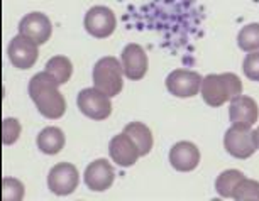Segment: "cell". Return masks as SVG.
<instances>
[{
  "label": "cell",
  "mask_w": 259,
  "mask_h": 201,
  "mask_svg": "<svg viewBox=\"0 0 259 201\" xmlns=\"http://www.w3.org/2000/svg\"><path fill=\"white\" fill-rule=\"evenodd\" d=\"M224 147H226L227 154H231L236 159H247L257 150L251 127L242 124H232L231 129L226 132Z\"/></svg>",
  "instance_id": "obj_4"
},
{
  "label": "cell",
  "mask_w": 259,
  "mask_h": 201,
  "mask_svg": "<svg viewBox=\"0 0 259 201\" xmlns=\"http://www.w3.org/2000/svg\"><path fill=\"white\" fill-rule=\"evenodd\" d=\"M203 102L210 107H222L226 102H231L239 95H242V81L234 73H222V75H207L202 80Z\"/></svg>",
  "instance_id": "obj_2"
},
{
  "label": "cell",
  "mask_w": 259,
  "mask_h": 201,
  "mask_svg": "<svg viewBox=\"0 0 259 201\" xmlns=\"http://www.w3.org/2000/svg\"><path fill=\"white\" fill-rule=\"evenodd\" d=\"M236 201H259V181L244 178L232 196Z\"/></svg>",
  "instance_id": "obj_21"
},
{
  "label": "cell",
  "mask_w": 259,
  "mask_h": 201,
  "mask_svg": "<svg viewBox=\"0 0 259 201\" xmlns=\"http://www.w3.org/2000/svg\"><path fill=\"white\" fill-rule=\"evenodd\" d=\"M203 78L197 71L188 70H175L166 78V88L173 96L178 98H192L200 91Z\"/></svg>",
  "instance_id": "obj_9"
},
{
  "label": "cell",
  "mask_w": 259,
  "mask_h": 201,
  "mask_svg": "<svg viewBox=\"0 0 259 201\" xmlns=\"http://www.w3.org/2000/svg\"><path fill=\"white\" fill-rule=\"evenodd\" d=\"M169 163L180 173H190L200 164V150L193 142L182 140L169 150Z\"/></svg>",
  "instance_id": "obj_14"
},
{
  "label": "cell",
  "mask_w": 259,
  "mask_h": 201,
  "mask_svg": "<svg viewBox=\"0 0 259 201\" xmlns=\"http://www.w3.org/2000/svg\"><path fill=\"white\" fill-rule=\"evenodd\" d=\"M252 135H254V142H256V147L259 149V127L256 130H252Z\"/></svg>",
  "instance_id": "obj_25"
},
{
  "label": "cell",
  "mask_w": 259,
  "mask_h": 201,
  "mask_svg": "<svg viewBox=\"0 0 259 201\" xmlns=\"http://www.w3.org/2000/svg\"><path fill=\"white\" fill-rule=\"evenodd\" d=\"M109 154L110 159L114 161L117 166L120 168H131L138 163V159L141 158L138 145L134 144V140L131 139L125 132L117 134L110 139L109 144Z\"/></svg>",
  "instance_id": "obj_12"
},
{
  "label": "cell",
  "mask_w": 259,
  "mask_h": 201,
  "mask_svg": "<svg viewBox=\"0 0 259 201\" xmlns=\"http://www.w3.org/2000/svg\"><path fill=\"white\" fill-rule=\"evenodd\" d=\"M120 63L122 68H124V75L133 81L143 80L149 68V60L144 47L136 42L127 44L124 47L120 55Z\"/></svg>",
  "instance_id": "obj_10"
},
{
  "label": "cell",
  "mask_w": 259,
  "mask_h": 201,
  "mask_svg": "<svg viewBox=\"0 0 259 201\" xmlns=\"http://www.w3.org/2000/svg\"><path fill=\"white\" fill-rule=\"evenodd\" d=\"M21 122L17 119H12V117H9V119H4L2 120V144L4 145H12L16 144L19 140V137H21Z\"/></svg>",
  "instance_id": "obj_23"
},
{
  "label": "cell",
  "mask_w": 259,
  "mask_h": 201,
  "mask_svg": "<svg viewBox=\"0 0 259 201\" xmlns=\"http://www.w3.org/2000/svg\"><path fill=\"white\" fill-rule=\"evenodd\" d=\"M87 188L92 191H107L115 181V171L107 159H97L87 166L85 174H83Z\"/></svg>",
  "instance_id": "obj_11"
},
{
  "label": "cell",
  "mask_w": 259,
  "mask_h": 201,
  "mask_svg": "<svg viewBox=\"0 0 259 201\" xmlns=\"http://www.w3.org/2000/svg\"><path fill=\"white\" fill-rule=\"evenodd\" d=\"M246 178L242 171L239 169H227L222 174H219V178L215 179V189L222 198H232L234 191L237 189L239 183Z\"/></svg>",
  "instance_id": "obj_18"
},
{
  "label": "cell",
  "mask_w": 259,
  "mask_h": 201,
  "mask_svg": "<svg viewBox=\"0 0 259 201\" xmlns=\"http://www.w3.org/2000/svg\"><path fill=\"white\" fill-rule=\"evenodd\" d=\"M124 132L134 140L141 156H148L151 153L154 139H153V132H151L148 125L143 124V122H131V124H127L124 127Z\"/></svg>",
  "instance_id": "obj_17"
},
{
  "label": "cell",
  "mask_w": 259,
  "mask_h": 201,
  "mask_svg": "<svg viewBox=\"0 0 259 201\" xmlns=\"http://www.w3.org/2000/svg\"><path fill=\"white\" fill-rule=\"evenodd\" d=\"M7 55H9V60H11V63L17 70H29V68H32L34 63L37 61L39 49H37V44L31 42L29 39L22 37L21 34H19V36H16L9 42Z\"/></svg>",
  "instance_id": "obj_13"
},
{
  "label": "cell",
  "mask_w": 259,
  "mask_h": 201,
  "mask_svg": "<svg viewBox=\"0 0 259 201\" xmlns=\"http://www.w3.org/2000/svg\"><path fill=\"white\" fill-rule=\"evenodd\" d=\"M237 44L246 53L259 51V22L247 24L246 27H242L237 36Z\"/></svg>",
  "instance_id": "obj_20"
},
{
  "label": "cell",
  "mask_w": 259,
  "mask_h": 201,
  "mask_svg": "<svg viewBox=\"0 0 259 201\" xmlns=\"http://www.w3.org/2000/svg\"><path fill=\"white\" fill-rule=\"evenodd\" d=\"M94 85L105 95L117 96L124 88V68L114 56H105L94 66Z\"/></svg>",
  "instance_id": "obj_3"
},
{
  "label": "cell",
  "mask_w": 259,
  "mask_h": 201,
  "mask_svg": "<svg viewBox=\"0 0 259 201\" xmlns=\"http://www.w3.org/2000/svg\"><path fill=\"white\" fill-rule=\"evenodd\" d=\"M87 32L97 39H105L114 34L117 27L115 14L109 7L95 6L85 14V21H83Z\"/></svg>",
  "instance_id": "obj_6"
},
{
  "label": "cell",
  "mask_w": 259,
  "mask_h": 201,
  "mask_svg": "<svg viewBox=\"0 0 259 201\" xmlns=\"http://www.w3.org/2000/svg\"><path fill=\"white\" fill-rule=\"evenodd\" d=\"M242 71L247 80L259 81V51L247 53L242 63Z\"/></svg>",
  "instance_id": "obj_24"
},
{
  "label": "cell",
  "mask_w": 259,
  "mask_h": 201,
  "mask_svg": "<svg viewBox=\"0 0 259 201\" xmlns=\"http://www.w3.org/2000/svg\"><path fill=\"white\" fill-rule=\"evenodd\" d=\"M24 198V184L16 178L2 179V201H21Z\"/></svg>",
  "instance_id": "obj_22"
},
{
  "label": "cell",
  "mask_w": 259,
  "mask_h": 201,
  "mask_svg": "<svg viewBox=\"0 0 259 201\" xmlns=\"http://www.w3.org/2000/svg\"><path fill=\"white\" fill-rule=\"evenodd\" d=\"M80 183L78 169L70 163H58L48 174V188L58 196L71 194Z\"/></svg>",
  "instance_id": "obj_7"
},
{
  "label": "cell",
  "mask_w": 259,
  "mask_h": 201,
  "mask_svg": "<svg viewBox=\"0 0 259 201\" xmlns=\"http://www.w3.org/2000/svg\"><path fill=\"white\" fill-rule=\"evenodd\" d=\"M76 104L81 114L92 120H105L112 114L110 96L95 86L85 88V90L78 93Z\"/></svg>",
  "instance_id": "obj_5"
},
{
  "label": "cell",
  "mask_w": 259,
  "mask_h": 201,
  "mask_svg": "<svg viewBox=\"0 0 259 201\" xmlns=\"http://www.w3.org/2000/svg\"><path fill=\"white\" fill-rule=\"evenodd\" d=\"M65 142H66L65 134L58 127H46L37 135L39 150L48 156H55L58 153H61V149L65 147Z\"/></svg>",
  "instance_id": "obj_16"
},
{
  "label": "cell",
  "mask_w": 259,
  "mask_h": 201,
  "mask_svg": "<svg viewBox=\"0 0 259 201\" xmlns=\"http://www.w3.org/2000/svg\"><path fill=\"white\" fill-rule=\"evenodd\" d=\"M229 117L232 124H242L252 127L259 119V107L256 100L251 96L239 95L237 98L231 100V109H229Z\"/></svg>",
  "instance_id": "obj_15"
},
{
  "label": "cell",
  "mask_w": 259,
  "mask_h": 201,
  "mask_svg": "<svg viewBox=\"0 0 259 201\" xmlns=\"http://www.w3.org/2000/svg\"><path fill=\"white\" fill-rule=\"evenodd\" d=\"M19 34L29 39L31 42L41 46V44H46L50 41L53 34V24L45 14L31 12L19 22Z\"/></svg>",
  "instance_id": "obj_8"
},
{
  "label": "cell",
  "mask_w": 259,
  "mask_h": 201,
  "mask_svg": "<svg viewBox=\"0 0 259 201\" xmlns=\"http://www.w3.org/2000/svg\"><path fill=\"white\" fill-rule=\"evenodd\" d=\"M58 86V81L46 71L34 75L29 81V96L39 114L50 120L61 119L66 112V100Z\"/></svg>",
  "instance_id": "obj_1"
},
{
  "label": "cell",
  "mask_w": 259,
  "mask_h": 201,
  "mask_svg": "<svg viewBox=\"0 0 259 201\" xmlns=\"http://www.w3.org/2000/svg\"><path fill=\"white\" fill-rule=\"evenodd\" d=\"M46 73H50L58 81V85L61 86L70 81V78L73 75V65L66 56H53L46 63Z\"/></svg>",
  "instance_id": "obj_19"
}]
</instances>
